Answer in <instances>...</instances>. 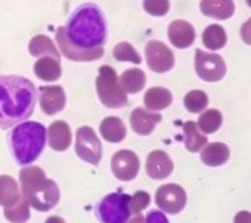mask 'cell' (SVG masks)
Segmentation results:
<instances>
[{
    "instance_id": "cell-4",
    "label": "cell",
    "mask_w": 251,
    "mask_h": 223,
    "mask_svg": "<svg viewBox=\"0 0 251 223\" xmlns=\"http://www.w3.org/2000/svg\"><path fill=\"white\" fill-rule=\"evenodd\" d=\"M12 153L20 165H29L44 150L46 129L37 122H25L15 126L10 134Z\"/></svg>"
},
{
    "instance_id": "cell-32",
    "label": "cell",
    "mask_w": 251,
    "mask_h": 223,
    "mask_svg": "<svg viewBox=\"0 0 251 223\" xmlns=\"http://www.w3.org/2000/svg\"><path fill=\"white\" fill-rule=\"evenodd\" d=\"M169 7V0H143V9L152 16H165Z\"/></svg>"
},
{
    "instance_id": "cell-17",
    "label": "cell",
    "mask_w": 251,
    "mask_h": 223,
    "mask_svg": "<svg viewBox=\"0 0 251 223\" xmlns=\"http://www.w3.org/2000/svg\"><path fill=\"white\" fill-rule=\"evenodd\" d=\"M201 10L207 17L224 21L234 14V2L233 0H201Z\"/></svg>"
},
{
    "instance_id": "cell-3",
    "label": "cell",
    "mask_w": 251,
    "mask_h": 223,
    "mask_svg": "<svg viewBox=\"0 0 251 223\" xmlns=\"http://www.w3.org/2000/svg\"><path fill=\"white\" fill-rule=\"evenodd\" d=\"M21 193L29 206L37 211H49L60 201V189L55 181L46 178L43 169L27 166L20 171Z\"/></svg>"
},
{
    "instance_id": "cell-21",
    "label": "cell",
    "mask_w": 251,
    "mask_h": 223,
    "mask_svg": "<svg viewBox=\"0 0 251 223\" xmlns=\"http://www.w3.org/2000/svg\"><path fill=\"white\" fill-rule=\"evenodd\" d=\"M22 199L19 184L10 176H0V206L9 209Z\"/></svg>"
},
{
    "instance_id": "cell-26",
    "label": "cell",
    "mask_w": 251,
    "mask_h": 223,
    "mask_svg": "<svg viewBox=\"0 0 251 223\" xmlns=\"http://www.w3.org/2000/svg\"><path fill=\"white\" fill-rule=\"evenodd\" d=\"M201 39H203V44L210 50H220L226 45L227 34L221 25H210L204 30Z\"/></svg>"
},
{
    "instance_id": "cell-29",
    "label": "cell",
    "mask_w": 251,
    "mask_h": 223,
    "mask_svg": "<svg viewBox=\"0 0 251 223\" xmlns=\"http://www.w3.org/2000/svg\"><path fill=\"white\" fill-rule=\"evenodd\" d=\"M113 56L117 61L122 62H132L135 65H140L142 62L140 53L134 49V46L129 43H119L114 46Z\"/></svg>"
},
{
    "instance_id": "cell-14",
    "label": "cell",
    "mask_w": 251,
    "mask_h": 223,
    "mask_svg": "<svg viewBox=\"0 0 251 223\" xmlns=\"http://www.w3.org/2000/svg\"><path fill=\"white\" fill-rule=\"evenodd\" d=\"M168 35L174 46L177 49H187L193 44L196 39V30L191 23L176 20L169 25Z\"/></svg>"
},
{
    "instance_id": "cell-13",
    "label": "cell",
    "mask_w": 251,
    "mask_h": 223,
    "mask_svg": "<svg viewBox=\"0 0 251 223\" xmlns=\"http://www.w3.org/2000/svg\"><path fill=\"white\" fill-rule=\"evenodd\" d=\"M65 90L58 85L43 86L40 90V107L48 115H53L65 108Z\"/></svg>"
},
{
    "instance_id": "cell-9",
    "label": "cell",
    "mask_w": 251,
    "mask_h": 223,
    "mask_svg": "<svg viewBox=\"0 0 251 223\" xmlns=\"http://www.w3.org/2000/svg\"><path fill=\"white\" fill-rule=\"evenodd\" d=\"M187 196L182 187L175 183L163 184L155 193V204L166 214L176 215L186 206Z\"/></svg>"
},
{
    "instance_id": "cell-23",
    "label": "cell",
    "mask_w": 251,
    "mask_h": 223,
    "mask_svg": "<svg viewBox=\"0 0 251 223\" xmlns=\"http://www.w3.org/2000/svg\"><path fill=\"white\" fill-rule=\"evenodd\" d=\"M119 84L126 94H137L145 88L146 74L138 68L127 69L120 75Z\"/></svg>"
},
{
    "instance_id": "cell-30",
    "label": "cell",
    "mask_w": 251,
    "mask_h": 223,
    "mask_svg": "<svg viewBox=\"0 0 251 223\" xmlns=\"http://www.w3.org/2000/svg\"><path fill=\"white\" fill-rule=\"evenodd\" d=\"M4 214L6 220L11 222H25L30 216L29 205L22 197L21 200L17 202L16 205L9 207V209H4Z\"/></svg>"
},
{
    "instance_id": "cell-31",
    "label": "cell",
    "mask_w": 251,
    "mask_h": 223,
    "mask_svg": "<svg viewBox=\"0 0 251 223\" xmlns=\"http://www.w3.org/2000/svg\"><path fill=\"white\" fill-rule=\"evenodd\" d=\"M151 204V197L150 194L146 193V192H136L132 197H130V209H131V215H135L136 219L132 220V222L137 221V216L140 219V221H142L141 219V212L142 210H145L148 205Z\"/></svg>"
},
{
    "instance_id": "cell-2",
    "label": "cell",
    "mask_w": 251,
    "mask_h": 223,
    "mask_svg": "<svg viewBox=\"0 0 251 223\" xmlns=\"http://www.w3.org/2000/svg\"><path fill=\"white\" fill-rule=\"evenodd\" d=\"M34 84L19 75L0 76V129H9L27 120L34 112Z\"/></svg>"
},
{
    "instance_id": "cell-5",
    "label": "cell",
    "mask_w": 251,
    "mask_h": 223,
    "mask_svg": "<svg viewBox=\"0 0 251 223\" xmlns=\"http://www.w3.org/2000/svg\"><path fill=\"white\" fill-rule=\"evenodd\" d=\"M96 91L102 104L108 108H122L127 104L126 92L120 86L118 75L111 66H102L96 78Z\"/></svg>"
},
{
    "instance_id": "cell-24",
    "label": "cell",
    "mask_w": 251,
    "mask_h": 223,
    "mask_svg": "<svg viewBox=\"0 0 251 223\" xmlns=\"http://www.w3.org/2000/svg\"><path fill=\"white\" fill-rule=\"evenodd\" d=\"M28 50L29 53L34 57H40L43 55H49L51 57L56 58L60 61V52L56 49L55 44L52 40L46 35H35L32 40H30L29 45H28Z\"/></svg>"
},
{
    "instance_id": "cell-11",
    "label": "cell",
    "mask_w": 251,
    "mask_h": 223,
    "mask_svg": "<svg viewBox=\"0 0 251 223\" xmlns=\"http://www.w3.org/2000/svg\"><path fill=\"white\" fill-rule=\"evenodd\" d=\"M112 171L120 181H131L140 170V159L132 150L122 149L112 158Z\"/></svg>"
},
{
    "instance_id": "cell-20",
    "label": "cell",
    "mask_w": 251,
    "mask_h": 223,
    "mask_svg": "<svg viewBox=\"0 0 251 223\" xmlns=\"http://www.w3.org/2000/svg\"><path fill=\"white\" fill-rule=\"evenodd\" d=\"M100 132L107 142L119 143L126 136V127L120 118L107 117L102 120Z\"/></svg>"
},
{
    "instance_id": "cell-15",
    "label": "cell",
    "mask_w": 251,
    "mask_h": 223,
    "mask_svg": "<svg viewBox=\"0 0 251 223\" xmlns=\"http://www.w3.org/2000/svg\"><path fill=\"white\" fill-rule=\"evenodd\" d=\"M160 122L161 115L159 113H152L148 109L136 108L130 115V124H131L132 130L141 136L152 134L155 125Z\"/></svg>"
},
{
    "instance_id": "cell-7",
    "label": "cell",
    "mask_w": 251,
    "mask_h": 223,
    "mask_svg": "<svg viewBox=\"0 0 251 223\" xmlns=\"http://www.w3.org/2000/svg\"><path fill=\"white\" fill-rule=\"evenodd\" d=\"M75 152L81 160L99 165L102 158V146L96 132L89 126H83L75 132Z\"/></svg>"
},
{
    "instance_id": "cell-1",
    "label": "cell",
    "mask_w": 251,
    "mask_h": 223,
    "mask_svg": "<svg viewBox=\"0 0 251 223\" xmlns=\"http://www.w3.org/2000/svg\"><path fill=\"white\" fill-rule=\"evenodd\" d=\"M107 38L103 14L95 4L79 6L69 17L66 27L56 30V42L65 57L76 62H91L103 56Z\"/></svg>"
},
{
    "instance_id": "cell-28",
    "label": "cell",
    "mask_w": 251,
    "mask_h": 223,
    "mask_svg": "<svg viewBox=\"0 0 251 223\" xmlns=\"http://www.w3.org/2000/svg\"><path fill=\"white\" fill-rule=\"evenodd\" d=\"M207 103H209V99H207L205 92L201 91V90L189 91L183 99L184 107L191 113L203 112L207 107Z\"/></svg>"
},
{
    "instance_id": "cell-18",
    "label": "cell",
    "mask_w": 251,
    "mask_h": 223,
    "mask_svg": "<svg viewBox=\"0 0 251 223\" xmlns=\"http://www.w3.org/2000/svg\"><path fill=\"white\" fill-rule=\"evenodd\" d=\"M229 148L225 143L214 142L205 146L201 153V159L207 166H221L229 159Z\"/></svg>"
},
{
    "instance_id": "cell-19",
    "label": "cell",
    "mask_w": 251,
    "mask_h": 223,
    "mask_svg": "<svg viewBox=\"0 0 251 223\" xmlns=\"http://www.w3.org/2000/svg\"><path fill=\"white\" fill-rule=\"evenodd\" d=\"M173 102V95L168 89L155 86L147 90V92L143 96V103L147 107L148 111H161V109L168 108Z\"/></svg>"
},
{
    "instance_id": "cell-25",
    "label": "cell",
    "mask_w": 251,
    "mask_h": 223,
    "mask_svg": "<svg viewBox=\"0 0 251 223\" xmlns=\"http://www.w3.org/2000/svg\"><path fill=\"white\" fill-rule=\"evenodd\" d=\"M184 146L192 153H197L207 143L206 136L201 135L198 130V125L194 122H187L183 125Z\"/></svg>"
},
{
    "instance_id": "cell-27",
    "label": "cell",
    "mask_w": 251,
    "mask_h": 223,
    "mask_svg": "<svg viewBox=\"0 0 251 223\" xmlns=\"http://www.w3.org/2000/svg\"><path fill=\"white\" fill-rule=\"evenodd\" d=\"M198 129L204 134H214L221 127L222 114L217 109H209L199 117Z\"/></svg>"
},
{
    "instance_id": "cell-8",
    "label": "cell",
    "mask_w": 251,
    "mask_h": 223,
    "mask_svg": "<svg viewBox=\"0 0 251 223\" xmlns=\"http://www.w3.org/2000/svg\"><path fill=\"white\" fill-rule=\"evenodd\" d=\"M226 63L217 53L196 51V72L199 78L209 83L220 81L226 74Z\"/></svg>"
},
{
    "instance_id": "cell-33",
    "label": "cell",
    "mask_w": 251,
    "mask_h": 223,
    "mask_svg": "<svg viewBox=\"0 0 251 223\" xmlns=\"http://www.w3.org/2000/svg\"><path fill=\"white\" fill-rule=\"evenodd\" d=\"M147 221L148 222H158V221L168 222V219H166V217H164L160 212L154 211V210H153V211L150 212V216L147 217Z\"/></svg>"
},
{
    "instance_id": "cell-12",
    "label": "cell",
    "mask_w": 251,
    "mask_h": 223,
    "mask_svg": "<svg viewBox=\"0 0 251 223\" xmlns=\"http://www.w3.org/2000/svg\"><path fill=\"white\" fill-rule=\"evenodd\" d=\"M174 170V163L170 156L164 150H153L147 156L146 171L153 179H164L171 175Z\"/></svg>"
},
{
    "instance_id": "cell-16",
    "label": "cell",
    "mask_w": 251,
    "mask_h": 223,
    "mask_svg": "<svg viewBox=\"0 0 251 223\" xmlns=\"http://www.w3.org/2000/svg\"><path fill=\"white\" fill-rule=\"evenodd\" d=\"M49 145L53 150L63 152L68 149L72 142L71 129L68 124L62 120L53 122L49 127Z\"/></svg>"
},
{
    "instance_id": "cell-6",
    "label": "cell",
    "mask_w": 251,
    "mask_h": 223,
    "mask_svg": "<svg viewBox=\"0 0 251 223\" xmlns=\"http://www.w3.org/2000/svg\"><path fill=\"white\" fill-rule=\"evenodd\" d=\"M97 217L103 223H125L131 219L130 197L124 193H111L97 205Z\"/></svg>"
},
{
    "instance_id": "cell-10",
    "label": "cell",
    "mask_w": 251,
    "mask_h": 223,
    "mask_svg": "<svg viewBox=\"0 0 251 223\" xmlns=\"http://www.w3.org/2000/svg\"><path fill=\"white\" fill-rule=\"evenodd\" d=\"M145 53L148 67L155 73H165L171 71L175 65L173 51L159 40H151L146 45Z\"/></svg>"
},
{
    "instance_id": "cell-22",
    "label": "cell",
    "mask_w": 251,
    "mask_h": 223,
    "mask_svg": "<svg viewBox=\"0 0 251 223\" xmlns=\"http://www.w3.org/2000/svg\"><path fill=\"white\" fill-rule=\"evenodd\" d=\"M34 73L44 81H56L61 76L60 61L51 56H45L35 62Z\"/></svg>"
}]
</instances>
